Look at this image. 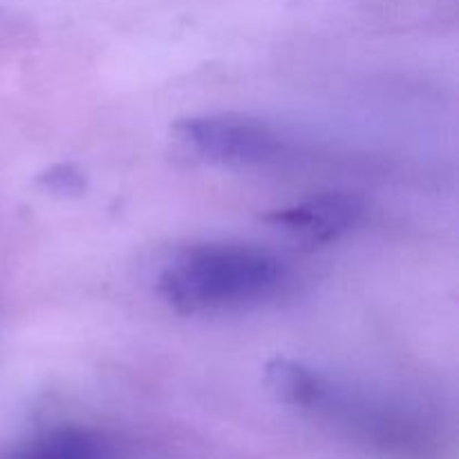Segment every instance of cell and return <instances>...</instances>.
<instances>
[{"mask_svg": "<svg viewBox=\"0 0 459 459\" xmlns=\"http://www.w3.org/2000/svg\"><path fill=\"white\" fill-rule=\"evenodd\" d=\"M4 459H112L101 435L88 429L63 426L48 430L13 448Z\"/></svg>", "mask_w": 459, "mask_h": 459, "instance_id": "cell-4", "label": "cell"}, {"mask_svg": "<svg viewBox=\"0 0 459 459\" xmlns=\"http://www.w3.org/2000/svg\"><path fill=\"white\" fill-rule=\"evenodd\" d=\"M287 282V264L263 247L202 242L161 269L157 290L179 314H222L269 303Z\"/></svg>", "mask_w": 459, "mask_h": 459, "instance_id": "cell-1", "label": "cell"}, {"mask_svg": "<svg viewBox=\"0 0 459 459\" xmlns=\"http://www.w3.org/2000/svg\"><path fill=\"white\" fill-rule=\"evenodd\" d=\"M175 134L202 160L233 169H263L290 152V142L273 126L245 115H193L178 121Z\"/></svg>", "mask_w": 459, "mask_h": 459, "instance_id": "cell-2", "label": "cell"}, {"mask_svg": "<svg viewBox=\"0 0 459 459\" xmlns=\"http://www.w3.org/2000/svg\"><path fill=\"white\" fill-rule=\"evenodd\" d=\"M363 202L350 193H321L267 215V222L307 242H330L361 222Z\"/></svg>", "mask_w": 459, "mask_h": 459, "instance_id": "cell-3", "label": "cell"}]
</instances>
